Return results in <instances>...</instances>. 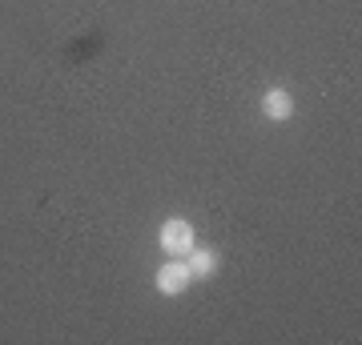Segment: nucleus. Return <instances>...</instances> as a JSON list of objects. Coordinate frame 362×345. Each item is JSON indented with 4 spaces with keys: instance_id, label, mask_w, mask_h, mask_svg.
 <instances>
[{
    "instance_id": "f257e3e1",
    "label": "nucleus",
    "mask_w": 362,
    "mask_h": 345,
    "mask_svg": "<svg viewBox=\"0 0 362 345\" xmlns=\"http://www.w3.org/2000/svg\"><path fill=\"white\" fill-rule=\"evenodd\" d=\"M157 293L161 297H181L189 285H194V273H189V265H185V257H173V261H165V265L157 269Z\"/></svg>"
},
{
    "instance_id": "f03ea898",
    "label": "nucleus",
    "mask_w": 362,
    "mask_h": 345,
    "mask_svg": "<svg viewBox=\"0 0 362 345\" xmlns=\"http://www.w3.org/2000/svg\"><path fill=\"white\" fill-rule=\"evenodd\" d=\"M157 241H161V249H165L169 257H185L197 245V237H194V225L185 217H169L165 225H161V233H157Z\"/></svg>"
},
{
    "instance_id": "7ed1b4c3",
    "label": "nucleus",
    "mask_w": 362,
    "mask_h": 345,
    "mask_svg": "<svg viewBox=\"0 0 362 345\" xmlns=\"http://www.w3.org/2000/svg\"><path fill=\"white\" fill-rule=\"evenodd\" d=\"M262 113L270 116V121H290V116H294V97H290V89H266L262 92Z\"/></svg>"
},
{
    "instance_id": "20e7f679",
    "label": "nucleus",
    "mask_w": 362,
    "mask_h": 345,
    "mask_svg": "<svg viewBox=\"0 0 362 345\" xmlns=\"http://www.w3.org/2000/svg\"><path fill=\"white\" fill-rule=\"evenodd\" d=\"M218 261L221 257L214 253V249H202V245H194V249L185 253V265H189V273H194V282L197 277H214V273H218Z\"/></svg>"
}]
</instances>
